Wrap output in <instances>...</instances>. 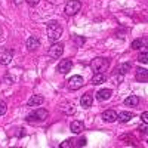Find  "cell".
Listing matches in <instances>:
<instances>
[{
    "label": "cell",
    "instance_id": "ba28073f",
    "mask_svg": "<svg viewBox=\"0 0 148 148\" xmlns=\"http://www.w3.org/2000/svg\"><path fill=\"white\" fill-rule=\"evenodd\" d=\"M25 46H27L28 51H36V49L40 46V40L37 39L36 36H30L28 39L25 40Z\"/></svg>",
    "mask_w": 148,
    "mask_h": 148
},
{
    "label": "cell",
    "instance_id": "8992f818",
    "mask_svg": "<svg viewBox=\"0 0 148 148\" xmlns=\"http://www.w3.org/2000/svg\"><path fill=\"white\" fill-rule=\"evenodd\" d=\"M83 83H84V80H83L82 76H73L68 80V88L71 90H77V89H80L82 86H83Z\"/></svg>",
    "mask_w": 148,
    "mask_h": 148
},
{
    "label": "cell",
    "instance_id": "d6986e66",
    "mask_svg": "<svg viewBox=\"0 0 148 148\" xmlns=\"http://www.w3.org/2000/svg\"><path fill=\"white\" fill-rule=\"evenodd\" d=\"M130 68H132V64H130V62H125V64H121V65L116 70V73L126 74V73H129V71H130Z\"/></svg>",
    "mask_w": 148,
    "mask_h": 148
},
{
    "label": "cell",
    "instance_id": "cb8c5ba5",
    "mask_svg": "<svg viewBox=\"0 0 148 148\" xmlns=\"http://www.w3.org/2000/svg\"><path fill=\"white\" fill-rule=\"evenodd\" d=\"M138 61H139V62H142V64H147V51H144L139 56H138Z\"/></svg>",
    "mask_w": 148,
    "mask_h": 148
},
{
    "label": "cell",
    "instance_id": "ffe728a7",
    "mask_svg": "<svg viewBox=\"0 0 148 148\" xmlns=\"http://www.w3.org/2000/svg\"><path fill=\"white\" fill-rule=\"evenodd\" d=\"M145 39H136L132 42V49H135V51H138V49H142L145 46Z\"/></svg>",
    "mask_w": 148,
    "mask_h": 148
},
{
    "label": "cell",
    "instance_id": "30bf717a",
    "mask_svg": "<svg viewBox=\"0 0 148 148\" xmlns=\"http://www.w3.org/2000/svg\"><path fill=\"white\" fill-rule=\"evenodd\" d=\"M102 119H104V121L113 123V121L117 120V113H116L114 110H107V111H104V113H102Z\"/></svg>",
    "mask_w": 148,
    "mask_h": 148
},
{
    "label": "cell",
    "instance_id": "5bb4252c",
    "mask_svg": "<svg viewBox=\"0 0 148 148\" xmlns=\"http://www.w3.org/2000/svg\"><path fill=\"white\" fill-rule=\"evenodd\" d=\"M92 84H102L107 82V74L105 73H95V76L92 77Z\"/></svg>",
    "mask_w": 148,
    "mask_h": 148
},
{
    "label": "cell",
    "instance_id": "2e32d148",
    "mask_svg": "<svg viewBox=\"0 0 148 148\" xmlns=\"http://www.w3.org/2000/svg\"><path fill=\"white\" fill-rule=\"evenodd\" d=\"M147 79H148V71H147V68H138V70H136V80L145 83Z\"/></svg>",
    "mask_w": 148,
    "mask_h": 148
},
{
    "label": "cell",
    "instance_id": "9c48e42d",
    "mask_svg": "<svg viewBox=\"0 0 148 148\" xmlns=\"http://www.w3.org/2000/svg\"><path fill=\"white\" fill-rule=\"evenodd\" d=\"M92 102H93V96L92 93H84L82 98H80V105L83 108H89L92 107Z\"/></svg>",
    "mask_w": 148,
    "mask_h": 148
},
{
    "label": "cell",
    "instance_id": "44dd1931",
    "mask_svg": "<svg viewBox=\"0 0 148 148\" xmlns=\"http://www.w3.org/2000/svg\"><path fill=\"white\" fill-rule=\"evenodd\" d=\"M71 147H74L73 139H65L64 142H61V148H71Z\"/></svg>",
    "mask_w": 148,
    "mask_h": 148
},
{
    "label": "cell",
    "instance_id": "7c38bea8",
    "mask_svg": "<svg viewBox=\"0 0 148 148\" xmlns=\"http://www.w3.org/2000/svg\"><path fill=\"white\" fill-rule=\"evenodd\" d=\"M70 129H71L73 133H80L82 130H84V123L80 121V120H74V121H71Z\"/></svg>",
    "mask_w": 148,
    "mask_h": 148
},
{
    "label": "cell",
    "instance_id": "d4e9b609",
    "mask_svg": "<svg viewBox=\"0 0 148 148\" xmlns=\"http://www.w3.org/2000/svg\"><path fill=\"white\" fill-rule=\"evenodd\" d=\"M25 2H27L30 6H36L37 3H39V0H25Z\"/></svg>",
    "mask_w": 148,
    "mask_h": 148
},
{
    "label": "cell",
    "instance_id": "83f0119b",
    "mask_svg": "<svg viewBox=\"0 0 148 148\" xmlns=\"http://www.w3.org/2000/svg\"><path fill=\"white\" fill-rule=\"evenodd\" d=\"M139 130H141L144 135H147V126H145V125H144V126H141V127H139Z\"/></svg>",
    "mask_w": 148,
    "mask_h": 148
},
{
    "label": "cell",
    "instance_id": "f1b7e54d",
    "mask_svg": "<svg viewBox=\"0 0 148 148\" xmlns=\"http://www.w3.org/2000/svg\"><path fill=\"white\" fill-rule=\"evenodd\" d=\"M116 80H117V82L120 83V82L123 80V74H119V76H117V74H116Z\"/></svg>",
    "mask_w": 148,
    "mask_h": 148
},
{
    "label": "cell",
    "instance_id": "6da1fadb",
    "mask_svg": "<svg viewBox=\"0 0 148 148\" xmlns=\"http://www.w3.org/2000/svg\"><path fill=\"white\" fill-rule=\"evenodd\" d=\"M46 31H47V37H49V40L55 43L56 40H59L61 34H62V27H61V24H59V22L52 21V22H49V24H47Z\"/></svg>",
    "mask_w": 148,
    "mask_h": 148
},
{
    "label": "cell",
    "instance_id": "603a6c76",
    "mask_svg": "<svg viewBox=\"0 0 148 148\" xmlns=\"http://www.w3.org/2000/svg\"><path fill=\"white\" fill-rule=\"evenodd\" d=\"M6 110H8V105L5 101H0V116H5L6 114Z\"/></svg>",
    "mask_w": 148,
    "mask_h": 148
},
{
    "label": "cell",
    "instance_id": "ac0fdd59",
    "mask_svg": "<svg viewBox=\"0 0 148 148\" xmlns=\"http://www.w3.org/2000/svg\"><path fill=\"white\" fill-rule=\"evenodd\" d=\"M132 117H133V114H132V113H129V111H121V113H119V114H117V120H119V121H121V123H127Z\"/></svg>",
    "mask_w": 148,
    "mask_h": 148
},
{
    "label": "cell",
    "instance_id": "f546056e",
    "mask_svg": "<svg viewBox=\"0 0 148 148\" xmlns=\"http://www.w3.org/2000/svg\"><path fill=\"white\" fill-rule=\"evenodd\" d=\"M14 3H15V5H21L22 0H14Z\"/></svg>",
    "mask_w": 148,
    "mask_h": 148
},
{
    "label": "cell",
    "instance_id": "52a82bcc",
    "mask_svg": "<svg viewBox=\"0 0 148 148\" xmlns=\"http://www.w3.org/2000/svg\"><path fill=\"white\" fill-rule=\"evenodd\" d=\"M71 68H73V62H71V61L70 59H62V61H59L56 70L61 74H67L68 71H71Z\"/></svg>",
    "mask_w": 148,
    "mask_h": 148
},
{
    "label": "cell",
    "instance_id": "7a4b0ae2",
    "mask_svg": "<svg viewBox=\"0 0 148 148\" xmlns=\"http://www.w3.org/2000/svg\"><path fill=\"white\" fill-rule=\"evenodd\" d=\"M110 67V61L107 58H95L90 62V68L95 73H104Z\"/></svg>",
    "mask_w": 148,
    "mask_h": 148
},
{
    "label": "cell",
    "instance_id": "5b68a950",
    "mask_svg": "<svg viewBox=\"0 0 148 148\" xmlns=\"http://www.w3.org/2000/svg\"><path fill=\"white\" fill-rule=\"evenodd\" d=\"M80 9H82V3L79 0H70L65 5V14L67 15H76Z\"/></svg>",
    "mask_w": 148,
    "mask_h": 148
},
{
    "label": "cell",
    "instance_id": "e0dca14e",
    "mask_svg": "<svg viewBox=\"0 0 148 148\" xmlns=\"http://www.w3.org/2000/svg\"><path fill=\"white\" fill-rule=\"evenodd\" d=\"M138 104H139V98L136 95H130V96H127L125 99V105L126 107H136Z\"/></svg>",
    "mask_w": 148,
    "mask_h": 148
},
{
    "label": "cell",
    "instance_id": "7402d4cb",
    "mask_svg": "<svg viewBox=\"0 0 148 148\" xmlns=\"http://www.w3.org/2000/svg\"><path fill=\"white\" fill-rule=\"evenodd\" d=\"M74 142H76V141H74ZM86 144H88V139H86V138L83 136V138H79V139H77V142L74 144V145H76V147H84Z\"/></svg>",
    "mask_w": 148,
    "mask_h": 148
},
{
    "label": "cell",
    "instance_id": "4fadbf2b",
    "mask_svg": "<svg viewBox=\"0 0 148 148\" xmlns=\"http://www.w3.org/2000/svg\"><path fill=\"white\" fill-rule=\"evenodd\" d=\"M12 55H14V52H12V51H6V52L0 53V65H8V64H10Z\"/></svg>",
    "mask_w": 148,
    "mask_h": 148
},
{
    "label": "cell",
    "instance_id": "3957f363",
    "mask_svg": "<svg viewBox=\"0 0 148 148\" xmlns=\"http://www.w3.org/2000/svg\"><path fill=\"white\" fill-rule=\"evenodd\" d=\"M47 119V110H45V108H37L36 111H33V113H30L28 116H27V121H30V123H33V121H43V120H46Z\"/></svg>",
    "mask_w": 148,
    "mask_h": 148
},
{
    "label": "cell",
    "instance_id": "484cf974",
    "mask_svg": "<svg viewBox=\"0 0 148 148\" xmlns=\"http://www.w3.org/2000/svg\"><path fill=\"white\" fill-rule=\"evenodd\" d=\"M147 117H148V113H147V111H144L142 116H141V119L144 120V123H147V121H148V119H147Z\"/></svg>",
    "mask_w": 148,
    "mask_h": 148
},
{
    "label": "cell",
    "instance_id": "277c9868",
    "mask_svg": "<svg viewBox=\"0 0 148 148\" xmlns=\"http://www.w3.org/2000/svg\"><path fill=\"white\" fill-rule=\"evenodd\" d=\"M62 53H64V45L56 43V42L49 47V52H47V55L51 58H53V59H58L59 56H62Z\"/></svg>",
    "mask_w": 148,
    "mask_h": 148
},
{
    "label": "cell",
    "instance_id": "9a60e30c",
    "mask_svg": "<svg viewBox=\"0 0 148 148\" xmlns=\"http://www.w3.org/2000/svg\"><path fill=\"white\" fill-rule=\"evenodd\" d=\"M111 89H101L99 92L96 93V98H98V101H107L111 98Z\"/></svg>",
    "mask_w": 148,
    "mask_h": 148
},
{
    "label": "cell",
    "instance_id": "4316f807",
    "mask_svg": "<svg viewBox=\"0 0 148 148\" xmlns=\"http://www.w3.org/2000/svg\"><path fill=\"white\" fill-rule=\"evenodd\" d=\"M74 39L77 40V43H79V45H83V43H84V37L82 39V37H77V36H76V37H74Z\"/></svg>",
    "mask_w": 148,
    "mask_h": 148
},
{
    "label": "cell",
    "instance_id": "8fae6325",
    "mask_svg": "<svg viewBox=\"0 0 148 148\" xmlns=\"http://www.w3.org/2000/svg\"><path fill=\"white\" fill-rule=\"evenodd\" d=\"M45 102V98L42 96V95H34V96H31L30 99H28V107H39V105H42Z\"/></svg>",
    "mask_w": 148,
    "mask_h": 148
}]
</instances>
